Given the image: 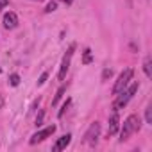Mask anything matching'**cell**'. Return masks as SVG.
Here are the masks:
<instances>
[{"label": "cell", "mask_w": 152, "mask_h": 152, "mask_svg": "<svg viewBox=\"0 0 152 152\" xmlns=\"http://www.w3.org/2000/svg\"><path fill=\"white\" fill-rule=\"evenodd\" d=\"M138 88H140V84L138 83H132L129 88H125V90H122L118 95H116V100L113 102V109L115 111H118V109H122V107H125L127 106V102L132 99V95L138 91Z\"/></svg>", "instance_id": "2"}, {"label": "cell", "mask_w": 152, "mask_h": 152, "mask_svg": "<svg viewBox=\"0 0 152 152\" xmlns=\"http://www.w3.org/2000/svg\"><path fill=\"white\" fill-rule=\"evenodd\" d=\"M118 127H120V116H118V111H115L109 118V129H107V136H113L118 132Z\"/></svg>", "instance_id": "7"}, {"label": "cell", "mask_w": 152, "mask_h": 152, "mask_svg": "<svg viewBox=\"0 0 152 152\" xmlns=\"http://www.w3.org/2000/svg\"><path fill=\"white\" fill-rule=\"evenodd\" d=\"M73 50H75V43L70 45V48L66 50V54H64V57H63V61H61V68H59V73H57V79H59V81H64V77H66V72H68V68H70V61H72Z\"/></svg>", "instance_id": "4"}, {"label": "cell", "mask_w": 152, "mask_h": 152, "mask_svg": "<svg viewBox=\"0 0 152 152\" xmlns=\"http://www.w3.org/2000/svg\"><path fill=\"white\" fill-rule=\"evenodd\" d=\"M111 75H113V70L106 68V70H104V73H102V79H104V81H107V79H111Z\"/></svg>", "instance_id": "18"}, {"label": "cell", "mask_w": 152, "mask_h": 152, "mask_svg": "<svg viewBox=\"0 0 152 152\" xmlns=\"http://www.w3.org/2000/svg\"><path fill=\"white\" fill-rule=\"evenodd\" d=\"M43 116H45V111H39V115H38V118H36V125H38V127L41 125V122H43Z\"/></svg>", "instance_id": "19"}, {"label": "cell", "mask_w": 152, "mask_h": 152, "mask_svg": "<svg viewBox=\"0 0 152 152\" xmlns=\"http://www.w3.org/2000/svg\"><path fill=\"white\" fill-rule=\"evenodd\" d=\"M59 2H64V4H72L73 0H59Z\"/></svg>", "instance_id": "21"}, {"label": "cell", "mask_w": 152, "mask_h": 152, "mask_svg": "<svg viewBox=\"0 0 152 152\" xmlns=\"http://www.w3.org/2000/svg\"><path fill=\"white\" fill-rule=\"evenodd\" d=\"M145 120H147V124H152V106H148L145 109Z\"/></svg>", "instance_id": "15"}, {"label": "cell", "mask_w": 152, "mask_h": 152, "mask_svg": "<svg viewBox=\"0 0 152 152\" xmlns=\"http://www.w3.org/2000/svg\"><path fill=\"white\" fill-rule=\"evenodd\" d=\"M64 91H66V84H63L59 90H57V93H56V97L52 99V106H57V102H59V99L64 95Z\"/></svg>", "instance_id": "11"}, {"label": "cell", "mask_w": 152, "mask_h": 152, "mask_svg": "<svg viewBox=\"0 0 152 152\" xmlns=\"http://www.w3.org/2000/svg\"><path fill=\"white\" fill-rule=\"evenodd\" d=\"M99 134H100V124H99V122H93V124L90 125L88 132L84 134V141L90 143L91 147H95V145H97V140H99Z\"/></svg>", "instance_id": "5"}, {"label": "cell", "mask_w": 152, "mask_h": 152, "mask_svg": "<svg viewBox=\"0 0 152 152\" xmlns=\"http://www.w3.org/2000/svg\"><path fill=\"white\" fill-rule=\"evenodd\" d=\"M47 77H48V72H43V73H41V77L38 79V86H43L45 81H47Z\"/></svg>", "instance_id": "17"}, {"label": "cell", "mask_w": 152, "mask_h": 152, "mask_svg": "<svg viewBox=\"0 0 152 152\" xmlns=\"http://www.w3.org/2000/svg\"><path fill=\"white\" fill-rule=\"evenodd\" d=\"M9 4V0H0V11L2 9H6V6Z\"/></svg>", "instance_id": "20"}, {"label": "cell", "mask_w": 152, "mask_h": 152, "mask_svg": "<svg viewBox=\"0 0 152 152\" xmlns=\"http://www.w3.org/2000/svg\"><path fill=\"white\" fill-rule=\"evenodd\" d=\"M143 72L147 77H152V59L150 57H145V63H143Z\"/></svg>", "instance_id": "10"}, {"label": "cell", "mask_w": 152, "mask_h": 152, "mask_svg": "<svg viewBox=\"0 0 152 152\" xmlns=\"http://www.w3.org/2000/svg\"><path fill=\"white\" fill-rule=\"evenodd\" d=\"M132 75H134L132 68H127V70H124V72L120 73L118 81H116L115 86H113V95H118L122 90H125V88L129 86V83H131V79H132Z\"/></svg>", "instance_id": "3"}, {"label": "cell", "mask_w": 152, "mask_h": 152, "mask_svg": "<svg viewBox=\"0 0 152 152\" xmlns=\"http://www.w3.org/2000/svg\"><path fill=\"white\" fill-rule=\"evenodd\" d=\"M18 25V16L15 13H6L4 15V27L6 29H15Z\"/></svg>", "instance_id": "8"}, {"label": "cell", "mask_w": 152, "mask_h": 152, "mask_svg": "<svg viewBox=\"0 0 152 152\" xmlns=\"http://www.w3.org/2000/svg\"><path fill=\"white\" fill-rule=\"evenodd\" d=\"M141 129V118L138 115H131L125 118L124 125H122V131H120V141H125L129 140L134 132H138Z\"/></svg>", "instance_id": "1"}, {"label": "cell", "mask_w": 152, "mask_h": 152, "mask_svg": "<svg viewBox=\"0 0 152 152\" xmlns=\"http://www.w3.org/2000/svg\"><path fill=\"white\" fill-rule=\"evenodd\" d=\"M9 84L11 86H18L20 84V75L18 73H11L9 75Z\"/></svg>", "instance_id": "12"}, {"label": "cell", "mask_w": 152, "mask_h": 152, "mask_svg": "<svg viewBox=\"0 0 152 152\" xmlns=\"http://www.w3.org/2000/svg\"><path fill=\"white\" fill-rule=\"evenodd\" d=\"M70 104H72V100H70V99H66V102H64V104H63V107H61V111H59V113H57V116H59V118H61V116H63V115H64V111H66V109H68V107H70Z\"/></svg>", "instance_id": "14"}, {"label": "cell", "mask_w": 152, "mask_h": 152, "mask_svg": "<svg viewBox=\"0 0 152 152\" xmlns=\"http://www.w3.org/2000/svg\"><path fill=\"white\" fill-rule=\"evenodd\" d=\"M32 2H41V0H32Z\"/></svg>", "instance_id": "22"}, {"label": "cell", "mask_w": 152, "mask_h": 152, "mask_svg": "<svg viewBox=\"0 0 152 152\" xmlns=\"http://www.w3.org/2000/svg\"><path fill=\"white\" fill-rule=\"evenodd\" d=\"M56 132V125L52 124V125H48L47 129H43V131H38L36 134H32V138H31V145H36V143H41L43 140H47L48 136H52Z\"/></svg>", "instance_id": "6"}, {"label": "cell", "mask_w": 152, "mask_h": 152, "mask_svg": "<svg viewBox=\"0 0 152 152\" xmlns=\"http://www.w3.org/2000/svg\"><path fill=\"white\" fill-rule=\"evenodd\" d=\"M70 141H72V134H64V136H61V138L56 141V145H54V150H56V152H59V150L66 148V147L70 145Z\"/></svg>", "instance_id": "9"}, {"label": "cell", "mask_w": 152, "mask_h": 152, "mask_svg": "<svg viewBox=\"0 0 152 152\" xmlns=\"http://www.w3.org/2000/svg\"><path fill=\"white\" fill-rule=\"evenodd\" d=\"M56 9H57V4L56 2H48L47 7H45V13H54Z\"/></svg>", "instance_id": "16"}, {"label": "cell", "mask_w": 152, "mask_h": 152, "mask_svg": "<svg viewBox=\"0 0 152 152\" xmlns=\"http://www.w3.org/2000/svg\"><path fill=\"white\" fill-rule=\"evenodd\" d=\"M83 63H84V64H90V63H91V50H90V48H86V50H84Z\"/></svg>", "instance_id": "13"}]
</instances>
